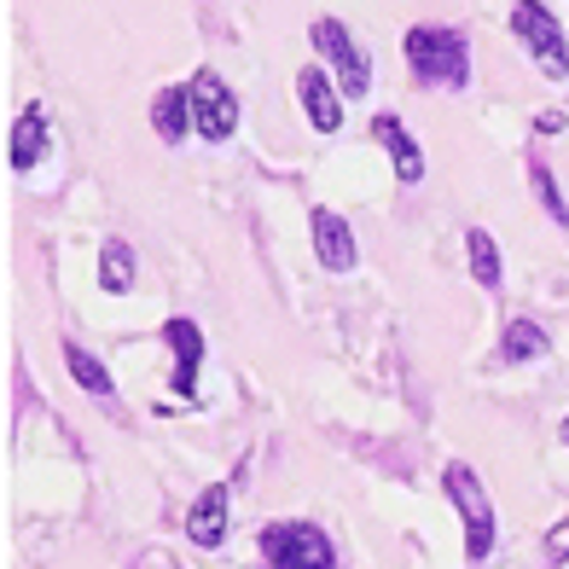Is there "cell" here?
Masks as SVG:
<instances>
[{
    "instance_id": "obj_1",
    "label": "cell",
    "mask_w": 569,
    "mask_h": 569,
    "mask_svg": "<svg viewBox=\"0 0 569 569\" xmlns=\"http://www.w3.org/2000/svg\"><path fill=\"white\" fill-rule=\"evenodd\" d=\"M401 47H407V64L425 88L459 93L465 82H471V47H465V36L453 30V23H412Z\"/></svg>"
},
{
    "instance_id": "obj_2",
    "label": "cell",
    "mask_w": 569,
    "mask_h": 569,
    "mask_svg": "<svg viewBox=\"0 0 569 569\" xmlns=\"http://www.w3.org/2000/svg\"><path fill=\"white\" fill-rule=\"evenodd\" d=\"M442 482H448V500L459 506V523H465V558L482 563L488 552H495V506H488V488L465 459L448 465Z\"/></svg>"
},
{
    "instance_id": "obj_3",
    "label": "cell",
    "mask_w": 569,
    "mask_h": 569,
    "mask_svg": "<svg viewBox=\"0 0 569 569\" xmlns=\"http://www.w3.org/2000/svg\"><path fill=\"white\" fill-rule=\"evenodd\" d=\"M511 30L535 53V70L552 76V82H563V76H569V41H563V23L540 7V0H517V7H511Z\"/></svg>"
},
{
    "instance_id": "obj_4",
    "label": "cell",
    "mask_w": 569,
    "mask_h": 569,
    "mask_svg": "<svg viewBox=\"0 0 569 569\" xmlns=\"http://www.w3.org/2000/svg\"><path fill=\"white\" fill-rule=\"evenodd\" d=\"M262 552L273 569H338L331 535L320 523H268L262 529Z\"/></svg>"
},
{
    "instance_id": "obj_5",
    "label": "cell",
    "mask_w": 569,
    "mask_h": 569,
    "mask_svg": "<svg viewBox=\"0 0 569 569\" xmlns=\"http://www.w3.org/2000/svg\"><path fill=\"white\" fill-rule=\"evenodd\" d=\"M308 41H315V53L338 70V88H343V93H367V88H372V64H367V53L349 41V30H343L338 18H315V23H308Z\"/></svg>"
},
{
    "instance_id": "obj_6",
    "label": "cell",
    "mask_w": 569,
    "mask_h": 569,
    "mask_svg": "<svg viewBox=\"0 0 569 569\" xmlns=\"http://www.w3.org/2000/svg\"><path fill=\"white\" fill-rule=\"evenodd\" d=\"M187 99H192V128L203 140H227L239 128V93H232L216 70H198L187 82Z\"/></svg>"
},
{
    "instance_id": "obj_7",
    "label": "cell",
    "mask_w": 569,
    "mask_h": 569,
    "mask_svg": "<svg viewBox=\"0 0 569 569\" xmlns=\"http://www.w3.org/2000/svg\"><path fill=\"white\" fill-rule=\"evenodd\" d=\"M372 140L390 151V163H396V180H401V187H419V180H425V151H419V140H412L407 128H401L396 111H378V117H372Z\"/></svg>"
},
{
    "instance_id": "obj_8",
    "label": "cell",
    "mask_w": 569,
    "mask_h": 569,
    "mask_svg": "<svg viewBox=\"0 0 569 569\" xmlns=\"http://www.w3.org/2000/svg\"><path fill=\"white\" fill-rule=\"evenodd\" d=\"M163 338H169V349H174V378H169V390H174L180 401H192V396H198V367H203V331H198L192 320H169Z\"/></svg>"
},
{
    "instance_id": "obj_9",
    "label": "cell",
    "mask_w": 569,
    "mask_h": 569,
    "mask_svg": "<svg viewBox=\"0 0 569 569\" xmlns=\"http://www.w3.org/2000/svg\"><path fill=\"white\" fill-rule=\"evenodd\" d=\"M297 93H302L308 122H315L320 134H338V128H343V88H331V76H326L320 64H308V70L297 76Z\"/></svg>"
},
{
    "instance_id": "obj_10",
    "label": "cell",
    "mask_w": 569,
    "mask_h": 569,
    "mask_svg": "<svg viewBox=\"0 0 569 569\" xmlns=\"http://www.w3.org/2000/svg\"><path fill=\"white\" fill-rule=\"evenodd\" d=\"M308 227H315V256L331 273H349L355 268V232L338 210H308Z\"/></svg>"
},
{
    "instance_id": "obj_11",
    "label": "cell",
    "mask_w": 569,
    "mask_h": 569,
    "mask_svg": "<svg viewBox=\"0 0 569 569\" xmlns=\"http://www.w3.org/2000/svg\"><path fill=\"white\" fill-rule=\"evenodd\" d=\"M187 535H192V547H203V552H216L221 540H227V482H210V488L192 500Z\"/></svg>"
},
{
    "instance_id": "obj_12",
    "label": "cell",
    "mask_w": 569,
    "mask_h": 569,
    "mask_svg": "<svg viewBox=\"0 0 569 569\" xmlns=\"http://www.w3.org/2000/svg\"><path fill=\"white\" fill-rule=\"evenodd\" d=\"M47 140H53V134H47V111H41V106H23L18 122H12V169L30 174V169L41 163Z\"/></svg>"
},
{
    "instance_id": "obj_13",
    "label": "cell",
    "mask_w": 569,
    "mask_h": 569,
    "mask_svg": "<svg viewBox=\"0 0 569 569\" xmlns=\"http://www.w3.org/2000/svg\"><path fill=\"white\" fill-rule=\"evenodd\" d=\"M151 128L174 146V140H187V128H192V99H187V82L180 88H163L158 93V106H151Z\"/></svg>"
},
{
    "instance_id": "obj_14",
    "label": "cell",
    "mask_w": 569,
    "mask_h": 569,
    "mask_svg": "<svg viewBox=\"0 0 569 569\" xmlns=\"http://www.w3.org/2000/svg\"><path fill=\"white\" fill-rule=\"evenodd\" d=\"M64 367H70V378L82 383L88 396H99V401H111L117 396V383H111V367L106 360H93L82 343H64Z\"/></svg>"
},
{
    "instance_id": "obj_15",
    "label": "cell",
    "mask_w": 569,
    "mask_h": 569,
    "mask_svg": "<svg viewBox=\"0 0 569 569\" xmlns=\"http://www.w3.org/2000/svg\"><path fill=\"white\" fill-rule=\"evenodd\" d=\"M128 284H134V250H128L122 239H106V250H99V291L122 297Z\"/></svg>"
},
{
    "instance_id": "obj_16",
    "label": "cell",
    "mask_w": 569,
    "mask_h": 569,
    "mask_svg": "<svg viewBox=\"0 0 569 569\" xmlns=\"http://www.w3.org/2000/svg\"><path fill=\"white\" fill-rule=\"evenodd\" d=\"M535 355H547V331H540L535 320H511L506 338H500V360L506 367H523V360H535Z\"/></svg>"
},
{
    "instance_id": "obj_17",
    "label": "cell",
    "mask_w": 569,
    "mask_h": 569,
    "mask_svg": "<svg viewBox=\"0 0 569 569\" xmlns=\"http://www.w3.org/2000/svg\"><path fill=\"white\" fill-rule=\"evenodd\" d=\"M465 256H471V273H477L482 291H495V284H500V244L488 239L482 227H471V232H465Z\"/></svg>"
},
{
    "instance_id": "obj_18",
    "label": "cell",
    "mask_w": 569,
    "mask_h": 569,
    "mask_svg": "<svg viewBox=\"0 0 569 569\" xmlns=\"http://www.w3.org/2000/svg\"><path fill=\"white\" fill-rule=\"evenodd\" d=\"M529 180H535V198H540V210H547L558 227H569V203H563V192H558V180H552V169L540 163V158H529Z\"/></svg>"
},
{
    "instance_id": "obj_19",
    "label": "cell",
    "mask_w": 569,
    "mask_h": 569,
    "mask_svg": "<svg viewBox=\"0 0 569 569\" xmlns=\"http://www.w3.org/2000/svg\"><path fill=\"white\" fill-rule=\"evenodd\" d=\"M547 552H552V563H569V523L547 529Z\"/></svg>"
},
{
    "instance_id": "obj_20",
    "label": "cell",
    "mask_w": 569,
    "mask_h": 569,
    "mask_svg": "<svg viewBox=\"0 0 569 569\" xmlns=\"http://www.w3.org/2000/svg\"><path fill=\"white\" fill-rule=\"evenodd\" d=\"M563 128V111H540V134H558Z\"/></svg>"
},
{
    "instance_id": "obj_21",
    "label": "cell",
    "mask_w": 569,
    "mask_h": 569,
    "mask_svg": "<svg viewBox=\"0 0 569 569\" xmlns=\"http://www.w3.org/2000/svg\"><path fill=\"white\" fill-rule=\"evenodd\" d=\"M563 442H569V419H563Z\"/></svg>"
}]
</instances>
